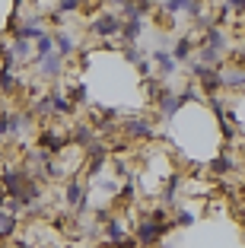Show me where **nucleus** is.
Segmentation results:
<instances>
[{
    "instance_id": "nucleus-1",
    "label": "nucleus",
    "mask_w": 245,
    "mask_h": 248,
    "mask_svg": "<svg viewBox=\"0 0 245 248\" xmlns=\"http://www.w3.org/2000/svg\"><path fill=\"white\" fill-rule=\"evenodd\" d=\"M172 226H175V223H166V219L156 223V219L144 217L137 226H134V242H137V245H156V242H163V235L172 232Z\"/></svg>"
},
{
    "instance_id": "nucleus-2",
    "label": "nucleus",
    "mask_w": 245,
    "mask_h": 248,
    "mask_svg": "<svg viewBox=\"0 0 245 248\" xmlns=\"http://www.w3.org/2000/svg\"><path fill=\"white\" fill-rule=\"evenodd\" d=\"M89 32H93V38H99V42H108V38H115L118 32H121V16L118 13H99L93 19V26H89Z\"/></svg>"
},
{
    "instance_id": "nucleus-3",
    "label": "nucleus",
    "mask_w": 245,
    "mask_h": 248,
    "mask_svg": "<svg viewBox=\"0 0 245 248\" xmlns=\"http://www.w3.org/2000/svg\"><path fill=\"white\" fill-rule=\"evenodd\" d=\"M64 201H67V207H70L73 217H83V213L89 210V207H86V185L80 182V178H67Z\"/></svg>"
},
{
    "instance_id": "nucleus-4",
    "label": "nucleus",
    "mask_w": 245,
    "mask_h": 248,
    "mask_svg": "<svg viewBox=\"0 0 245 248\" xmlns=\"http://www.w3.org/2000/svg\"><path fill=\"white\" fill-rule=\"evenodd\" d=\"M121 134H124L128 140H153V137H156V134H153V124L147 121V118H137V115L124 118Z\"/></svg>"
},
{
    "instance_id": "nucleus-5",
    "label": "nucleus",
    "mask_w": 245,
    "mask_h": 248,
    "mask_svg": "<svg viewBox=\"0 0 245 248\" xmlns=\"http://www.w3.org/2000/svg\"><path fill=\"white\" fill-rule=\"evenodd\" d=\"M35 70L42 73V80L54 83V80H61V73H64V58H61L58 51H51V54H42V58L35 61Z\"/></svg>"
},
{
    "instance_id": "nucleus-6",
    "label": "nucleus",
    "mask_w": 245,
    "mask_h": 248,
    "mask_svg": "<svg viewBox=\"0 0 245 248\" xmlns=\"http://www.w3.org/2000/svg\"><path fill=\"white\" fill-rule=\"evenodd\" d=\"M42 32H48V29H45V22H42V16H32V19L16 22V29L10 32V35H13V38H29V42H35Z\"/></svg>"
},
{
    "instance_id": "nucleus-7",
    "label": "nucleus",
    "mask_w": 245,
    "mask_h": 248,
    "mask_svg": "<svg viewBox=\"0 0 245 248\" xmlns=\"http://www.w3.org/2000/svg\"><path fill=\"white\" fill-rule=\"evenodd\" d=\"M105 242H112V245H137L134 239H128V229H124L121 219H105Z\"/></svg>"
},
{
    "instance_id": "nucleus-8",
    "label": "nucleus",
    "mask_w": 245,
    "mask_h": 248,
    "mask_svg": "<svg viewBox=\"0 0 245 248\" xmlns=\"http://www.w3.org/2000/svg\"><path fill=\"white\" fill-rule=\"evenodd\" d=\"M150 58H153V67L159 70V77H163V80H169V77L179 70V61L172 58V51H163V48H156Z\"/></svg>"
},
{
    "instance_id": "nucleus-9",
    "label": "nucleus",
    "mask_w": 245,
    "mask_h": 248,
    "mask_svg": "<svg viewBox=\"0 0 245 248\" xmlns=\"http://www.w3.org/2000/svg\"><path fill=\"white\" fill-rule=\"evenodd\" d=\"M220 83L223 89H245V67L236 64V67H220Z\"/></svg>"
},
{
    "instance_id": "nucleus-10",
    "label": "nucleus",
    "mask_w": 245,
    "mask_h": 248,
    "mask_svg": "<svg viewBox=\"0 0 245 248\" xmlns=\"http://www.w3.org/2000/svg\"><path fill=\"white\" fill-rule=\"evenodd\" d=\"M67 143H70V137H67V134H61V131H48V127H45V131L38 134V146H42V150H48V153H61Z\"/></svg>"
},
{
    "instance_id": "nucleus-11",
    "label": "nucleus",
    "mask_w": 245,
    "mask_h": 248,
    "mask_svg": "<svg viewBox=\"0 0 245 248\" xmlns=\"http://www.w3.org/2000/svg\"><path fill=\"white\" fill-rule=\"evenodd\" d=\"M197 45H210L216 51H226V48H229V38H226V32L220 29V26H207V32L197 38Z\"/></svg>"
},
{
    "instance_id": "nucleus-12",
    "label": "nucleus",
    "mask_w": 245,
    "mask_h": 248,
    "mask_svg": "<svg viewBox=\"0 0 245 248\" xmlns=\"http://www.w3.org/2000/svg\"><path fill=\"white\" fill-rule=\"evenodd\" d=\"M54 51H58L64 61L73 58V51H77V38H73L67 29H54Z\"/></svg>"
},
{
    "instance_id": "nucleus-13",
    "label": "nucleus",
    "mask_w": 245,
    "mask_h": 248,
    "mask_svg": "<svg viewBox=\"0 0 245 248\" xmlns=\"http://www.w3.org/2000/svg\"><path fill=\"white\" fill-rule=\"evenodd\" d=\"M16 232H19V217L0 207V242H10Z\"/></svg>"
},
{
    "instance_id": "nucleus-14",
    "label": "nucleus",
    "mask_w": 245,
    "mask_h": 248,
    "mask_svg": "<svg viewBox=\"0 0 245 248\" xmlns=\"http://www.w3.org/2000/svg\"><path fill=\"white\" fill-rule=\"evenodd\" d=\"M140 35H144V19H140V16H134V19H121V32H118V38H121L124 45L137 42Z\"/></svg>"
},
{
    "instance_id": "nucleus-15",
    "label": "nucleus",
    "mask_w": 245,
    "mask_h": 248,
    "mask_svg": "<svg viewBox=\"0 0 245 248\" xmlns=\"http://www.w3.org/2000/svg\"><path fill=\"white\" fill-rule=\"evenodd\" d=\"M191 51H195V38H191V35L175 38V45H172V58L179 61V64H188V61H191Z\"/></svg>"
},
{
    "instance_id": "nucleus-16",
    "label": "nucleus",
    "mask_w": 245,
    "mask_h": 248,
    "mask_svg": "<svg viewBox=\"0 0 245 248\" xmlns=\"http://www.w3.org/2000/svg\"><path fill=\"white\" fill-rule=\"evenodd\" d=\"M232 169H236V159H232V156H226V153L207 162V172H210V175H229Z\"/></svg>"
},
{
    "instance_id": "nucleus-17",
    "label": "nucleus",
    "mask_w": 245,
    "mask_h": 248,
    "mask_svg": "<svg viewBox=\"0 0 245 248\" xmlns=\"http://www.w3.org/2000/svg\"><path fill=\"white\" fill-rule=\"evenodd\" d=\"M93 140H96V131L89 127V124H77V127H73V134H70V143H77L80 150H86Z\"/></svg>"
},
{
    "instance_id": "nucleus-18",
    "label": "nucleus",
    "mask_w": 245,
    "mask_h": 248,
    "mask_svg": "<svg viewBox=\"0 0 245 248\" xmlns=\"http://www.w3.org/2000/svg\"><path fill=\"white\" fill-rule=\"evenodd\" d=\"M197 61H204V64H210V67H223V51H216L210 45H201V48H197Z\"/></svg>"
},
{
    "instance_id": "nucleus-19",
    "label": "nucleus",
    "mask_w": 245,
    "mask_h": 248,
    "mask_svg": "<svg viewBox=\"0 0 245 248\" xmlns=\"http://www.w3.org/2000/svg\"><path fill=\"white\" fill-rule=\"evenodd\" d=\"M10 51H13L16 61H29V58H32V42H29V38H13Z\"/></svg>"
},
{
    "instance_id": "nucleus-20",
    "label": "nucleus",
    "mask_w": 245,
    "mask_h": 248,
    "mask_svg": "<svg viewBox=\"0 0 245 248\" xmlns=\"http://www.w3.org/2000/svg\"><path fill=\"white\" fill-rule=\"evenodd\" d=\"M67 99H70L73 105H83L86 102V83H73L70 93H67Z\"/></svg>"
},
{
    "instance_id": "nucleus-21",
    "label": "nucleus",
    "mask_w": 245,
    "mask_h": 248,
    "mask_svg": "<svg viewBox=\"0 0 245 248\" xmlns=\"http://www.w3.org/2000/svg\"><path fill=\"white\" fill-rule=\"evenodd\" d=\"M80 7H83V0H58V7L54 10H61V13H80Z\"/></svg>"
},
{
    "instance_id": "nucleus-22",
    "label": "nucleus",
    "mask_w": 245,
    "mask_h": 248,
    "mask_svg": "<svg viewBox=\"0 0 245 248\" xmlns=\"http://www.w3.org/2000/svg\"><path fill=\"white\" fill-rule=\"evenodd\" d=\"M124 58H128V64H137L144 54H140V48H137V42H128L124 45Z\"/></svg>"
},
{
    "instance_id": "nucleus-23",
    "label": "nucleus",
    "mask_w": 245,
    "mask_h": 248,
    "mask_svg": "<svg viewBox=\"0 0 245 248\" xmlns=\"http://www.w3.org/2000/svg\"><path fill=\"white\" fill-rule=\"evenodd\" d=\"M175 226H195V213H191V210H179V213H175Z\"/></svg>"
},
{
    "instance_id": "nucleus-24",
    "label": "nucleus",
    "mask_w": 245,
    "mask_h": 248,
    "mask_svg": "<svg viewBox=\"0 0 245 248\" xmlns=\"http://www.w3.org/2000/svg\"><path fill=\"white\" fill-rule=\"evenodd\" d=\"M144 217H147V219H156V223H163V219H169V210L159 204V207H153V210H147Z\"/></svg>"
},
{
    "instance_id": "nucleus-25",
    "label": "nucleus",
    "mask_w": 245,
    "mask_h": 248,
    "mask_svg": "<svg viewBox=\"0 0 245 248\" xmlns=\"http://www.w3.org/2000/svg\"><path fill=\"white\" fill-rule=\"evenodd\" d=\"M10 137V108H0V140Z\"/></svg>"
},
{
    "instance_id": "nucleus-26",
    "label": "nucleus",
    "mask_w": 245,
    "mask_h": 248,
    "mask_svg": "<svg viewBox=\"0 0 245 248\" xmlns=\"http://www.w3.org/2000/svg\"><path fill=\"white\" fill-rule=\"evenodd\" d=\"M118 115H121V111H118V108H99V127H102V124H105V121H115Z\"/></svg>"
},
{
    "instance_id": "nucleus-27",
    "label": "nucleus",
    "mask_w": 245,
    "mask_h": 248,
    "mask_svg": "<svg viewBox=\"0 0 245 248\" xmlns=\"http://www.w3.org/2000/svg\"><path fill=\"white\" fill-rule=\"evenodd\" d=\"M134 67H137V73H140V77H150V70H153V58H140Z\"/></svg>"
},
{
    "instance_id": "nucleus-28",
    "label": "nucleus",
    "mask_w": 245,
    "mask_h": 248,
    "mask_svg": "<svg viewBox=\"0 0 245 248\" xmlns=\"http://www.w3.org/2000/svg\"><path fill=\"white\" fill-rule=\"evenodd\" d=\"M223 7L229 10V13H245V0H226Z\"/></svg>"
},
{
    "instance_id": "nucleus-29",
    "label": "nucleus",
    "mask_w": 245,
    "mask_h": 248,
    "mask_svg": "<svg viewBox=\"0 0 245 248\" xmlns=\"http://www.w3.org/2000/svg\"><path fill=\"white\" fill-rule=\"evenodd\" d=\"M64 19H67V13H61V10H51V13H48L51 26H64Z\"/></svg>"
},
{
    "instance_id": "nucleus-30",
    "label": "nucleus",
    "mask_w": 245,
    "mask_h": 248,
    "mask_svg": "<svg viewBox=\"0 0 245 248\" xmlns=\"http://www.w3.org/2000/svg\"><path fill=\"white\" fill-rule=\"evenodd\" d=\"M175 191H179V178H172V182L166 185V191H163V201H172V197H175Z\"/></svg>"
},
{
    "instance_id": "nucleus-31",
    "label": "nucleus",
    "mask_w": 245,
    "mask_h": 248,
    "mask_svg": "<svg viewBox=\"0 0 245 248\" xmlns=\"http://www.w3.org/2000/svg\"><path fill=\"white\" fill-rule=\"evenodd\" d=\"M112 169H115L118 175H124V172H128V162H124L121 156H115V159H112Z\"/></svg>"
},
{
    "instance_id": "nucleus-32",
    "label": "nucleus",
    "mask_w": 245,
    "mask_h": 248,
    "mask_svg": "<svg viewBox=\"0 0 245 248\" xmlns=\"http://www.w3.org/2000/svg\"><path fill=\"white\" fill-rule=\"evenodd\" d=\"M236 64H242V67H245V48H242V51L236 54Z\"/></svg>"
},
{
    "instance_id": "nucleus-33",
    "label": "nucleus",
    "mask_w": 245,
    "mask_h": 248,
    "mask_svg": "<svg viewBox=\"0 0 245 248\" xmlns=\"http://www.w3.org/2000/svg\"><path fill=\"white\" fill-rule=\"evenodd\" d=\"M3 197H7V191H3V185H0V204H3Z\"/></svg>"
}]
</instances>
